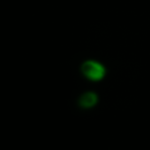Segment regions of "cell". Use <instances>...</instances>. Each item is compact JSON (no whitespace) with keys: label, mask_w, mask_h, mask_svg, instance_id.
Instances as JSON below:
<instances>
[{"label":"cell","mask_w":150,"mask_h":150,"mask_svg":"<svg viewBox=\"0 0 150 150\" xmlns=\"http://www.w3.org/2000/svg\"><path fill=\"white\" fill-rule=\"evenodd\" d=\"M81 72L90 81L97 82L102 81L106 75L105 66L96 60H87L81 65Z\"/></svg>","instance_id":"6da1fadb"},{"label":"cell","mask_w":150,"mask_h":150,"mask_svg":"<svg viewBox=\"0 0 150 150\" xmlns=\"http://www.w3.org/2000/svg\"><path fill=\"white\" fill-rule=\"evenodd\" d=\"M98 103V96L95 92H86L79 99V104L83 109H91Z\"/></svg>","instance_id":"7a4b0ae2"}]
</instances>
